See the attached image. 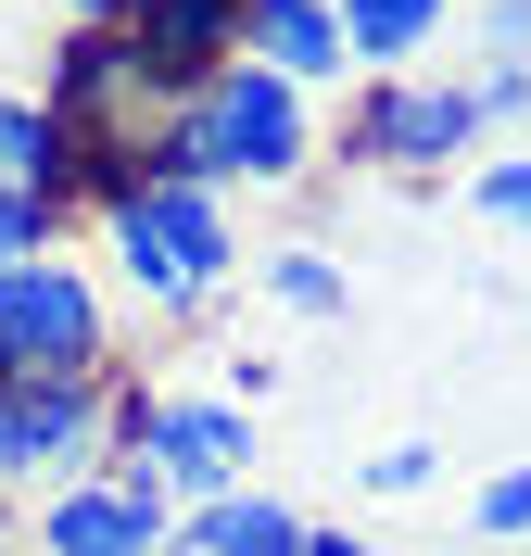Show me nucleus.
<instances>
[{
	"label": "nucleus",
	"instance_id": "f257e3e1",
	"mask_svg": "<svg viewBox=\"0 0 531 556\" xmlns=\"http://www.w3.org/2000/svg\"><path fill=\"white\" fill-rule=\"evenodd\" d=\"M317 165V89H291L241 51L215 64L203 89H177L165 114V177H203V190H291Z\"/></svg>",
	"mask_w": 531,
	"mask_h": 556
},
{
	"label": "nucleus",
	"instance_id": "f03ea898",
	"mask_svg": "<svg viewBox=\"0 0 531 556\" xmlns=\"http://www.w3.org/2000/svg\"><path fill=\"white\" fill-rule=\"evenodd\" d=\"M102 253L114 278L140 291L152 316H203L228 278H241V228H228V190H203V177H127V190H102Z\"/></svg>",
	"mask_w": 531,
	"mask_h": 556
},
{
	"label": "nucleus",
	"instance_id": "7ed1b4c3",
	"mask_svg": "<svg viewBox=\"0 0 531 556\" xmlns=\"http://www.w3.org/2000/svg\"><path fill=\"white\" fill-rule=\"evenodd\" d=\"M494 139V102L481 76H443V64H405V76H367L342 114V152L380 177H456L468 152Z\"/></svg>",
	"mask_w": 531,
	"mask_h": 556
},
{
	"label": "nucleus",
	"instance_id": "20e7f679",
	"mask_svg": "<svg viewBox=\"0 0 531 556\" xmlns=\"http://www.w3.org/2000/svg\"><path fill=\"white\" fill-rule=\"evenodd\" d=\"M114 367V304L76 253H26L0 266V392L26 380H102Z\"/></svg>",
	"mask_w": 531,
	"mask_h": 556
},
{
	"label": "nucleus",
	"instance_id": "39448f33",
	"mask_svg": "<svg viewBox=\"0 0 531 556\" xmlns=\"http://www.w3.org/2000/svg\"><path fill=\"white\" fill-rule=\"evenodd\" d=\"M114 455H140V468L177 493V506L241 493V481H253V405H228V392H140V380H127Z\"/></svg>",
	"mask_w": 531,
	"mask_h": 556
},
{
	"label": "nucleus",
	"instance_id": "423d86ee",
	"mask_svg": "<svg viewBox=\"0 0 531 556\" xmlns=\"http://www.w3.org/2000/svg\"><path fill=\"white\" fill-rule=\"evenodd\" d=\"M165 544H177V493L140 455H114L102 481H51L26 531V556H165Z\"/></svg>",
	"mask_w": 531,
	"mask_h": 556
},
{
	"label": "nucleus",
	"instance_id": "0eeeda50",
	"mask_svg": "<svg viewBox=\"0 0 531 556\" xmlns=\"http://www.w3.org/2000/svg\"><path fill=\"white\" fill-rule=\"evenodd\" d=\"M13 417V481H102L114 468V417H127V380H26L0 392Z\"/></svg>",
	"mask_w": 531,
	"mask_h": 556
},
{
	"label": "nucleus",
	"instance_id": "6e6552de",
	"mask_svg": "<svg viewBox=\"0 0 531 556\" xmlns=\"http://www.w3.org/2000/svg\"><path fill=\"white\" fill-rule=\"evenodd\" d=\"M127 51L152 64V89H203L215 64H241V0H140L127 13Z\"/></svg>",
	"mask_w": 531,
	"mask_h": 556
},
{
	"label": "nucleus",
	"instance_id": "1a4fd4ad",
	"mask_svg": "<svg viewBox=\"0 0 531 556\" xmlns=\"http://www.w3.org/2000/svg\"><path fill=\"white\" fill-rule=\"evenodd\" d=\"M241 51H253L266 76H291V89H342V76H354L329 0H241Z\"/></svg>",
	"mask_w": 531,
	"mask_h": 556
},
{
	"label": "nucleus",
	"instance_id": "9d476101",
	"mask_svg": "<svg viewBox=\"0 0 531 556\" xmlns=\"http://www.w3.org/2000/svg\"><path fill=\"white\" fill-rule=\"evenodd\" d=\"M177 544H190V556H304V544H317V519H304V506H279L266 481H241V493L177 506Z\"/></svg>",
	"mask_w": 531,
	"mask_h": 556
},
{
	"label": "nucleus",
	"instance_id": "9b49d317",
	"mask_svg": "<svg viewBox=\"0 0 531 556\" xmlns=\"http://www.w3.org/2000/svg\"><path fill=\"white\" fill-rule=\"evenodd\" d=\"M329 13H342L354 76H405V64H430V51H443V26H456V0H329Z\"/></svg>",
	"mask_w": 531,
	"mask_h": 556
},
{
	"label": "nucleus",
	"instance_id": "f8f14e48",
	"mask_svg": "<svg viewBox=\"0 0 531 556\" xmlns=\"http://www.w3.org/2000/svg\"><path fill=\"white\" fill-rule=\"evenodd\" d=\"M0 177H26V190L76 203V139L51 127V102H38V89H0Z\"/></svg>",
	"mask_w": 531,
	"mask_h": 556
},
{
	"label": "nucleus",
	"instance_id": "ddd939ff",
	"mask_svg": "<svg viewBox=\"0 0 531 556\" xmlns=\"http://www.w3.org/2000/svg\"><path fill=\"white\" fill-rule=\"evenodd\" d=\"M26 253H64V203L26 190V177H0V266H26Z\"/></svg>",
	"mask_w": 531,
	"mask_h": 556
},
{
	"label": "nucleus",
	"instance_id": "4468645a",
	"mask_svg": "<svg viewBox=\"0 0 531 556\" xmlns=\"http://www.w3.org/2000/svg\"><path fill=\"white\" fill-rule=\"evenodd\" d=\"M266 304L279 316H342V266L329 253H266Z\"/></svg>",
	"mask_w": 531,
	"mask_h": 556
},
{
	"label": "nucleus",
	"instance_id": "2eb2a0df",
	"mask_svg": "<svg viewBox=\"0 0 531 556\" xmlns=\"http://www.w3.org/2000/svg\"><path fill=\"white\" fill-rule=\"evenodd\" d=\"M468 215H494L531 241V152H494V165H468Z\"/></svg>",
	"mask_w": 531,
	"mask_h": 556
},
{
	"label": "nucleus",
	"instance_id": "dca6fc26",
	"mask_svg": "<svg viewBox=\"0 0 531 556\" xmlns=\"http://www.w3.org/2000/svg\"><path fill=\"white\" fill-rule=\"evenodd\" d=\"M468 531H494V544H531V468H494V481L468 493Z\"/></svg>",
	"mask_w": 531,
	"mask_h": 556
},
{
	"label": "nucleus",
	"instance_id": "f3484780",
	"mask_svg": "<svg viewBox=\"0 0 531 556\" xmlns=\"http://www.w3.org/2000/svg\"><path fill=\"white\" fill-rule=\"evenodd\" d=\"M443 481V443H380L367 455V493H380V506H405V493H430Z\"/></svg>",
	"mask_w": 531,
	"mask_h": 556
},
{
	"label": "nucleus",
	"instance_id": "a211bd4d",
	"mask_svg": "<svg viewBox=\"0 0 531 556\" xmlns=\"http://www.w3.org/2000/svg\"><path fill=\"white\" fill-rule=\"evenodd\" d=\"M468 13H481V64H531V0H468Z\"/></svg>",
	"mask_w": 531,
	"mask_h": 556
},
{
	"label": "nucleus",
	"instance_id": "6ab92c4d",
	"mask_svg": "<svg viewBox=\"0 0 531 556\" xmlns=\"http://www.w3.org/2000/svg\"><path fill=\"white\" fill-rule=\"evenodd\" d=\"M481 102H494V127H519L531 114V64H481Z\"/></svg>",
	"mask_w": 531,
	"mask_h": 556
},
{
	"label": "nucleus",
	"instance_id": "aec40b11",
	"mask_svg": "<svg viewBox=\"0 0 531 556\" xmlns=\"http://www.w3.org/2000/svg\"><path fill=\"white\" fill-rule=\"evenodd\" d=\"M140 0H64V26H127Z\"/></svg>",
	"mask_w": 531,
	"mask_h": 556
},
{
	"label": "nucleus",
	"instance_id": "412c9836",
	"mask_svg": "<svg viewBox=\"0 0 531 556\" xmlns=\"http://www.w3.org/2000/svg\"><path fill=\"white\" fill-rule=\"evenodd\" d=\"M304 556H392V544H367V531H317Z\"/></svg>",
	"mask_w": 531,
	"mask_h": 556
},
{
	"label": "nucleus",
	"instance_id": "4be33fe9",
	"mask_svg": "<svg viewBox=\"0 0 531 556\" xmlns=\"http://www.w3.org/2000/svg\"><path fill=\"white\" fill-rule=\"evenodd\" d=\"M0 481H13V417H0Z\"/></svg>",
	"mask_w": 531,
	"mask_h": 556
},
{
	"label": "nucleus",
	"instance_id": "5701e85b",
	"mask_svg": "<svg viewBox=\"0 0 531 556\" xmlns=\"http://www.w3.org/2000/svg\"><path fill=\"white\" fill-rule=\"evenodd\" d=\"M0 556H26V531H13V519H0Z\"/></svg>",
	"mask_w": 531,
	"mask_h": 556
},
{
	"label": "nucleus",
	"instance_id": "b1692460",
	"mask_svg": "<svg viewBox=\"0 0 531 556\" xmlns=\"http://www.w3.org/2000/svg\"><path fill=\"white\" fill-rule=\"evenodd\" d=\"M165 556H190V544H165Z\"/></svg>",
	"mask_w": 531,
	"mask_h": 556
}]
</instances>
